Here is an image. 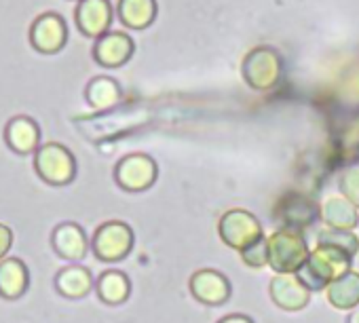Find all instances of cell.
<instances>
[{"mask_svg":"<svg viewBox=\"0 0 359 323\" xmlns=\"http://www.w3.org/2000/svg\"><path fill=\"white\" fill-rule=\"evenodd\" d=\"M118 20L129 30H146L156 20V0H118Z\"/></svg>","mask_w":359,"mask_h":323,"instance_id":"15","label":"cell"},{"mask_svg":"<svg viewBox=\"0 0 359 323\" xmlns=\"http://www.w3.org/2000/svg\"><path fill=\"white\" fill-rule=\"evenodd\" d=\"M53 245L60 256L68 260H81L87 254V237L79 224H62L53 233Z\"/></svg>","mask_w":359,"mask_h":323,"instance_id":"17","label":"cell"},{"mask_svg":"<svg viewBox=\"0 0 359 323\" xmlns=\"http://www.w3.org/2000/svg\"><path fill=\"white\" fill-rule=\"evenodd\" d=\"M133 247V231L125 222H106L93 235V252L104 262L123 260Z\"/></svg>","mask_w":359,"mask_h":323,"instance_id":"8","label":"cell"},{"mask_svg":"<svg viewBox=\"0 0 359 323\" xmlns=\"http://www.w3.org/2000/svg\"><path fill=\"white\" fill-rule=\"evenodd\" d=\"M11 241H13V235H11V231H9L5 224H0V258H3V256L9 252V247H11Z\"/></svg>","mask_w":359,"mask_h":323,"instance_id":"26","label":"cell"},{"mask_svg":"<svg viewBox=\"0 0 359 323\" xmlns=\"http://www.w3.org/2000/svg\"><path fill=\"white\" fill-rule=\"evenodd\" d=\"M76 26L85 36L100 39L108 32L112 24L110 0H79L76 5Z\"/></svg>","mask_w":359,"mask_h":323,"instance_id":"13","label":"cell"},{"mask_svg":"<svg viewBox=\"0 0 359 323\" xmlns=\"http://www.w3.org/2000/svg\"><path fill=\"white\" fill-rule=\"evenodd\" d=\"M351 262H353L351 256H346L338 249H332V247L317 245V249L311 252L306 264L296 275L302 279V283L311 291H321V289H327V285L332 281H336L338 277L348 273Z\"/></svg>","mask_w":359,"mask_h":323,"instance_id":"1","label":"cell"},{"mask_svg":"<svg viewBox=\"0 0 359 323\" xmlns=\"http://www.w3.org/2000/svg\"><path fill=\"white\" fill-rule=\"evenodd\" d=\"M191 294L195 296V300H199L201 304H210V306H218L224 304L231 298V283L229 279L214 270V268H203L197 270L191 277Z\"/></svg>","mask_w":359,"mask_h":323,"instance_id":"11","label":"cell"},{"mask_svg":"<svg viewBox=\"0 0 359 323\" xmlns=\"http://www.w3.org/2000/svg\"><path fill=\"white\" fill-rule=\"evenodd\" d=\"M97 294L108 304H121L131 294V283L125 273L121 270H106L97 279Z\"/></svg>","mask_w":359,"mask_h":323,"instance_id":"22","label":"cell"},{"mask_svg":"<svg viewBox=\"0 0 359 323\" xmlns=\"http://www.w3.org/2000/svg\"><path fill=\"white\" fill-rule=\"evenodd\" d=\"M218 323H254L248 315H226L224 319H220Z\"/></svg>","mask_w":359,"mask_h":323,"instance_id":"27","label":"cell"},{"mask_svg":"<svg viewBox=\"0 0 359 323\" xmlns=\"http://www.w3.org/2000/svg\"><path fill=\"white\" fill-rule=\"evenodd\" d=\"M319 209H321V205H317L313 199H309L300 193H290L277 201L275 220L281 224V228L302 233L304 228L315 224V220L319 218Z\"/></svg>","mask_w":359,"mask_h":323,"instance_id":"7","label":"cell"},{"mask_svg":"<svg viewBox=\"0 0 359 323\" xmlns=\"http://www.w3.org/2000/svg\"><path fill=\"white\" fill-rule=\"evenodd\" d=\"M281 74H283V60L277 49L266 45L252 49L241 62V76L248 83V87L256 91L273 89L281 81Z\"/></svg>","mask_w":359,"mask_h":323,"instance_id":"3","label":"cell"},{"mask_svg":"<svg viewBox=\"0 0 359 323\" xmlns=\"http://www.w3.org/2000/svg\"><path fill=\"white\" fill-rule=\"evenodd\" d=\"M311 249L298 231L279 228L269 237V266L277 275H296L309 260Z\"/></svg>","mask_w":359,"mask_h":323,"instance_id":"2","label":"cell"},{"mask_svg":"<svg viewBox=\"0 0 359 323\" xmlns=\"http://www.w3.org/2000/svg\"><path fill=\"white\" fill-rule=\"evenodd\" d=\"M85 97L91 108L95 110H108L118 104L121 99V87L114 78L108 76H97L87 85Z\"/></svg>","mask_w":359,"mask_h":323,"instance_id":"20","label":"cell"},{"mask_svg":"<svg viewBox=\"0 0 359 323\" xmlns=\"http://www.w3.org/2000/svg\"><path fill=\"white\" fill-rule=\"evenodd\" d=\"M317 245L338 249L351 258L359 254V237L353 231H338V228H325L317 237Z\"/></svg>","mask_w":359,"mask_h":323,"instance_id":"23","label":"cell"},{"mask_svg":"<svg viewBox=\"0 0 359 323\" xmlns=\"http://www.w3.org/2000/svg\"><path fill=\"white\" fill-rule=\"evenodd\" d=\"M340 193L359 209V165H348L338 180Z\"/></svg>","mask_w":359,"mask_h":323,"instance_id":"24","label":"cell"},{"mask_svg":"<svg viewBox=\"0 0 359 323\" xmlns=\"http://www.w3.org/2000/svg\"><path fill=\"white\" fill-rule=\"evenodd\" d=\"M7 142L13 150L22 154L32 152L34 148H39V142H41L39 125L28 116H15L7 125Z\"/></svg>","mask_w":359,"mask_h":323,"instance_id":"18","label":"cell"},{"mask_svg":"<svg viewBox=\"0 0 359 323\" xmlns=\"http://www.w3.org/2000/svg\"><path fill=\"white\" fill-rule=\"evenodd\" d=\"M241 260L250 266V268H262L269 264V239H260L254 245H250L248 249L241 252Z\"/></svg>","mask_w":359,"mask_h":323,"instance_id":"25","label":"cell"},{"mask_svg":"<svg viewBox=\"0 0 359 323\" xmlns=\"http://www.w3.org/2000/svg\"><path fill=\"white\" fill-rule=\"evenodd\" d=\"M55 283H57V289L66 298H83L93 287L91 273L87 268H83V266H68V268H64L57 275Z\"/></svg>","mask_w":359,"mask_h":323,"instance_id":"21","label":"cell"},{"mask_svg":"<svg viewBox=\"0 0 359 323\" xmlns=\"http://www.w3.org/2000/svg\"><path fill=\"white\" fill-rule=\"evenodd\" d=\"M218 233H220V239L231 249H237L239 254L264 237L262 235V226L256 220V216H252L245 209H231V212H226L220 218V222H218Z\"/></svg>","mask_w":359,"mask_h":323,"instance_id":"5","label":"cell"},{"mask_svg":"<svg viewBox=\"0 0 359 323\" xmlns=\"http://www.w3.org/2000/svg\"><path fill=\"white\" fill-rule=\"evenodd\" d=\"M269 294L279 308L290 312L302 310L311 302V289L302 283L298 275H277L271 281Z\"/></svg>","mask_w":359,"mask_h":323,"instance_id":"12","label":"cell"},{"mask_svg":"<svg viewBox=\"0 0 359 323\" xmlns=\"http://www.w3.org/2000/svg\"><path fill=\"white\" fill-rule=\"evenodd\" d=\"M28 287V270L22 260L9 258L0 262V294L5 298H20Z\"/></svg>","mask_w":359,"mask_h":323,"instance_id":"19","label":"cell"},{"mask_svg":"<svg viewBox=\"0 0 359 323\" xmlns=\"http://www.w3.org/2000/svg\"><path fill=\"white\" fill-rule=\"evenodd\" d=\"M34 165L39 176L55 186L68 184L72 182L74 174H76V160L72 156V152L62 146V144H45L36 150L34 156Z\"/></svg>","mask_w":359,"mask_h":323,"instance_id":"4","label":"cell"},{"mask_svg":"<svg viewBox=\"0 0 359 323\" xmlns=\"http://www.w3.org/2000/svg\"><path fill=\"white\" fill-rule=\"evenodd\" d=\"M346 323H359V306H357V308H353V312L348 315Z\"/></svg>","mask_w":359,"mask_h":323,"instance_id":"28","label":"cell"},{"mask_svg":"<svg viewBox=\"0 0 359 323\" xmlns=\"http://www.w3.org/2000/svg\"><path fill=\"white\" fill-rule=\"evenodd\" d=\"M68 39V28L62 15L43 13L30 28V43L41 53H57Z\"/></svg>","mask_w":359,"mask_h":323,"instance_id":"9","label":"cell"},{"mask_svg":"<svg viewBox=\"0 0 359 323\" xmlns=\"http://www.w3.org/2000/svg\"><path fill=\"white\" fill-rule=\"evenodd\" d=\"M156 174H158V170H156L154 158L148 154H142V152L127 154L125 158L118 160V165L114 170V178H116L118 186L129 193L148 191L154 184Z\"/></svg>","mask_w":359,"mask_h":323,"instance_id":"6","label":"cell"},{"mask_svg":"<svg viewBox=\"0 0 359 323\" xmlns=\"http://www.w3.org/2000/svg\"><path fill=\"white\" fill-rule=\"evenodd\" d=\"M319 220H323L327 228L353 231L359 224V209L344 195H332L323 201L319 209Z\"/></svg>","mask_w":359,"mask_h":323,"instance_id":"14","label":"cell"},{"mask_svg":"<svg viewBox=\"0 0 359 323\" xmlns=\"http://www.w3.org/2000/svg\"><path fill=\"white\" fill-rule=\"evenodd\" d=\"M327 302L340 310H353L359 306V273L348 270L336 281H332L325 289Z\"/></svg>","mask_w":359,"mask_h":323,"instance_id":"16","label":"cell"},{"mask_svg":"<svg viewBox=\"0 0 359 323\" xmlns=\"http://www.w3.org/2000/svg\"><path fill=\"white\" fill-rule=\"evenodd\" d=\"M135 51V43L127 32H106L95 41L93 57L104 68L125 66Z\"/></svg>","mask_w":359,"mask_h":323,"instance_id":"10","label":"cell"}]
</instances>
